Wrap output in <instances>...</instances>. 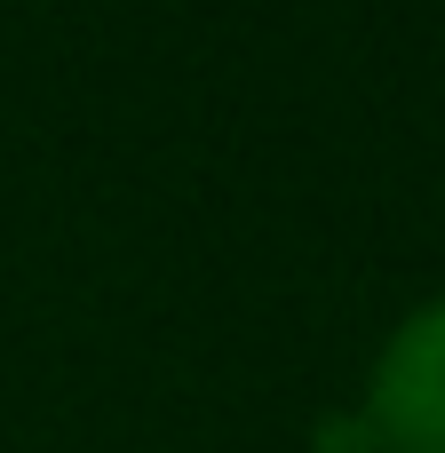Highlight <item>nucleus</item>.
Returning a JSON list of instances; mask_svg holds the SVG:
<instances>
[{"mask_svg":"<svg viewBox=\"0 0 445 453\" xmlns=\"http://www.w3.org/2000/svg\"><path fill=\"white\" fill-rule=\"evenodd\" d=\"M358 430L374 453H445V295L414 303L374 350Z\"/></svg>","mask_w":445,"mask_h":453,"instance_id":"obj_1","label":"nucleus"}]
</instances>
